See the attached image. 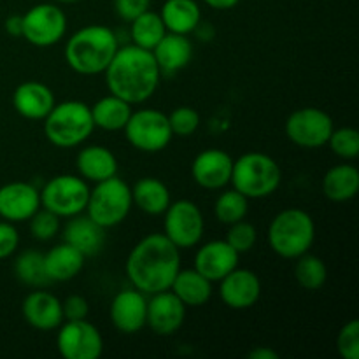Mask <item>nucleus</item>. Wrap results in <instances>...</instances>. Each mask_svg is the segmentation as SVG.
Listing matches in <instances>:
<instances>
[{
	"instance_id": "ddd939ff",
	"label": "nucleus",
	"mask_w": 359,
	"mask_h": 359,
	"mask_svg": "<svg viewBox=\"0 0 359 359\" xmlns=\"http://www.w3.org/2000/svg\"><path fill=\"white\" fill-rule=\"evenodd\" d=\"M56 330V349L63 359H98L104 353L102 333L88 319L63 321Z\"/></svg>"
},
{
	"instance_id": "a878e982",
	"label": "nucleus",
	"mask_w": 359,
	"mask_h": 359,
	"mask_svg": "<svg viewBox=\"0 0 359 359\" xmlns=\"http://www.w3.org/2000/svg\"><path fill=\"white\" fill-rule=\"evenodd\" d=\"M170 291L186 305V309H198L212 297V283L195 269H181L172 280Z\"/></svg>"
},
{
	"instance_id": "37998d69",
	"label": "nucleus",
	"mask_w": 359,
	"mask_h": 359,
	"mask_svg": "<svg viewBox=\"0 0 359 359\" xmlns=\"http://www.w3.org/2000/svg\"><path fill=\"white\" fill-rule=\"evenodd\" d=\"M4 28H6L7 34L11 37H21L23 35V18L14 14V16H9L4 23Z\"/></svg>"
},
{
	"instance_id": "f8f14e48",
	"label": "nucleus",
	"mask_w": 359,
	"mask_h": 359,
	"mask_svg": "<svg viewBox=\"0 0 359 359\" xmlns=\"http://www.w3.org/2000/svg\"><path fill=\"white\" fill-rule=\"evenodd\" d=\"M333 128L335 125L332 116L318 107L297 109L287 116L284 125L287 139L304 149H318L326 146Z\"/></svg>"
},
{
	"instance_id": "7ed1b4c3",
	"label": "nucleus",
	"mask_w": 359,
	"mask_h": 359,
	"mask_svg": "<svg viewBox=\"0 0 359 359\" xmlns=\"http://www.w3.org/2000/svg\"><path fill=\"white\" fill-rule=\"evenodd\" d=\"M119 49L118 35L104 25H88L74 32L65 44V62L79 76L104 74Z\"/></svg>"
},
{
	"instance_id": "a18cd8bd",
	"label": "nucleus",
	"mask_w": 359,
	"mask_h": 359,
	"mask_svg": "<svg viewBox=\"0 0 359 359\" xmlns=\"http://www.w3.org/2000/svg\"><path fill=\"white\" fill-rule=\"evenodd\" d=\"M209 7L217 11H226V9H233L241 0H203Z\"/></svg>"
},
{
	"instance_id": "4be33fe9",
	"label": "nucleus",
	"mask_w": 359,
	"mask_h": 359,
	"mask_svg": "<svg viewBox=\"0 0 359 359\" xmlns=\"http://www.w3.org/2000/svg\"><path fill=\"white\" fill-rule=\"evenodd\" d=\"M63 242L76 248L84 256H95L105 244V228L95 223L86 212L69 217L62 231Z\"/></svg>"
},
{
	"instance_id": "c756f323",
	"label": "nucleus",
	"mask_w": 359,
	"mask_h": 359,
	"mask_svg": "<svg viewBox=\"0 0 359 359\" xmlns=\"http://www.w3.org/2000/svg\"><path fill=\"white\" fill-rule=\"evenodd\" d=\"M359 191V172L354 165L340 163L323 177V193L332 202H349Z\"/></svg>"
},
{
	"instance_id": "7c9ffc66",
	"label": "nucleus",
	"mask_w": 359,
	"mask_h": 359,
	"mask_svg": "<svg viewBox=\"0 0 359 359\" xmlns=\"http://www.w3.org/2000/svg\"><path fill=\"white\" fill-rule=\"evenodd\" d=\"M165 34H167V28L161 21L160 13H153L151 9L130 21V37H132V44L137 48L153 51L154 46L161 41Z\"/></svg>"
},
{
	"instance_id": "20e7f679",
	"label": "nucleus",
	"mask_w": 359,
	"mask_h": 359,
	"mask_svg": "<svg viewBox=\"0 0 359 359\" xmlns=\"http://www.w3.org/2000/svg\"><path fill=\"white\" fill-rule=\"evenodd\" d=\"M266 241L277 256L297 259L314 245L316 223L304 209H284L270 221Z\"/></svg>"
},
{
	"instance_id": "39448f33",
	"label": "nucleus",
	"mask_w": 359,
	"mask_h": 359,
	"mask_svg": "<svg viewBox=\"0 0 359 359\" xmlns=\"http://www.w3.org/2000/svg\"><path fill=\"white\" fill-rule=\"evenodd\" d=\"M44 135L53 146L70 149L86 142L93 133L95 125L90 105L79 100L55 104L44 119Z\"/></svg>"
},
{
	"instance_id": "aec40b11",
	"label": "nucleus",
	"mask_w": 359,
	"mask_h": 359,
	"mask_svg": "<svg viewBox=\"0 0 359 359\" xmlns=\"http://www.w3.org/2000/svg\"><path fill=\"white\" fill-rule=\"evenodd\" d=\"M238 259L241 255L226 241H210L198 248L193 269L214 284L237 269Z\"/></svg>"
},
{
	"instance_id": "79ce46f5",
	"label": "nucleus",
	"mask_w": 359,
	"mask_h": 359,
	"mask_svg": "<svg viewBox=\"0 0 359 359\" xmlns=\"http://www.w3.org/2000/svg\"><path fill=\"white\" fill-rule=\"evenodd\" d=\"M149 6L151 0H114L116 14L128 23L146 11H149Z\"/></svg>"
},
{
	"instance_id": "5701e85b",
	"label": "nucleus",
	"mask_w": 359,
	"mask_h": 359,
	"mask_svg": "<svg viewBox=\"0 0 359 359\" xmlns=\"http://www.w3.org/2000/svg\"><path fill=\"white\" fill-rule=\"evenodd\" d=\"M76 168L77 175H81L84 181L97 184V182L118 175L119 165L118 158L109 147L93 144V146L83 147L77 153Z\"/></svg>"
},
{
	"instance_id": "cd10ccee",
	"label": "nucleus",
	"mask_w": 359,
	"mask_h": 359,
	"mask_svg": "<svg viewBox=\"0 0 359 359\" xmlns=\"http://www.w3.org/2000/svg\"><path fill=\"white\" fill-rule=\"evenodd\" d=\"M133 205L149 216H161L170 205L172 196L167 184L158 177H142L132 186Z\"/></svg>"
},
{
	"instance_id": "f3484780",
	"label": "nucleus",
	"mask_w": 359,
	"mask_h": 359,
	"mask_svg": "<svg viewBox=\"0 0 359 359\" xmlns=\"http://www.w3.org/2000/svg\"><path fill=\"white\" fill-rule=\"evenodd\" d=\"M221 302L233 311H248L262 298V280L252 270L233 269L219 280Z\"/></svg>"
},
{
	"instance_id": "9b49d317",
	"label": "nucleus",
	"mask_w": 359,
	"mask_h": 359,
	"mask_svg": "<svg viewBox=\"0 0 359 359\" xmlns=\"http://www.w3.org/2000/svg\"><path fill=\"white\" fill-rule=\"evenodd\" d=\"M23 35L21 37L35 48H49L65 37L67 14L58 4L42 2L32 6L23 14Z\"/></svg>"
},
{
	"instance_id": "423d86ee",
	"label": "nucleus",
	"mask_w": 359,
	"mask_h": 359,
	"mask_svg": "<svg viewBox=\"0 0 359 359\" xmlns=\"http://www.w3.org/2000/svg\"><path fill=\"white\" fill-rule=\"evenodd\" d=\"M283 172L272 156L258 151H251L237 160L231 168V188L241 191L249 200L266 198L279 189Z\"/></svg>"
},
{
	"instance_id": "0eeeda50",
	"label": "nucleus",
	"mask_w": 359,
	"mask_h": 359,
	"mask_svg": "<svg viewBox=\"0 0 359 359\" xmlns=\"http://www.w3.org/2000/svg\"><path fill=\"white\" fill-rule=\"evenodd\" d=\"M132 207V186L114 175V177L97 182L93 188H90V196H88L84 212L95 223L109 230V228L121 224L128 217Z\"/></svg>"
},
{
	"instance_id": "393cba45",
	"label": "nucleus",
	"mask_w": 359,
	"mask_h": 359,
	"mask_svg": "<svg viewBox=\"0 0 359 359\" xmlns=\"http://www.w3.org/2000/svg\"><path fill=\"white\" fill-rule=\"evenodd\" d=\"M86 256L67 242L56 244L44 252V269L51 283H67L76 279L83 270Z\"/></svg>"
},
{
	"instance_id": "a19ab883",
	"label": "nucleus",
	"mask_w": 359,
	"mask_h": 359,
	"mask_svg": "<svg viewBox=\"0 0 359 359\" xmlns=\"http://www.w3.org/2000/svg\"><path fill=\"white\" fill-rule=\"evenodd\" d=\"M63 321H79V319H88L90 314V305L88 300L81 294H70L62 302Z\"/></svg>"
},
{
	"instance_id": "e433bc0d",
	"label": "nucleus",
	"mask_w": 359,
	"mask_h": 359,
	"mask_svg": "<svg viewBox=\"0 0 359 359\" xmlns=\"http://www.w3.org/2000/svg\"><path fill=\"white\" fill-rule=\"evenodd\" d=\"M28 223H30L32 237L39 242H49L62 230L60 217L49 210L42 209V207L28 219Z\"/></svg>"
},
{
	"instance_id": "dca6fc26",
	"label": "nucleus",
	"mask_w": 359,
	"mask_h": 359,
	"mask_svg": "<svg viewBox=\"0 0 359 359\" xmlns=\"http://www.w3.org/2000/svg\"><path fill=\"white\" fill-rule=\"evenodd\" d=\"M41 209V191L30 182L14 181L0 186V219L23 223Z\"/></svg>"
},
{
	"instance_id": "6e6552de",
	"label": "nucleus",
	"mask_w": 359,
	"mask_h": 359,
	"mask_svg": "<svg viewBox=\"0 0 359 359\" xmlns=\"http://www.w3.org/2000/svg\"><path fill=\"white\" fill-rule=\"evenodd\" d=\"M90 196V182L81 175L60 174L49 179L41 189V207L60 219L83 214Z\"/></svg>"
},
{
	"instance_id": "2f4dec72",
	"label": "nucleus",
	"mask_w": 359,
	"mask_h": 359,
	"mask_svg": "<svg viewBox=\"0 0 359 359\" xmlns=\"http://www.w3.org/2000/svg\"><path fill=\"white\" fill-rule=\"evenodd\" d=\"M14 276L28 287H46L51 284L44 269V252L27 249L14 259Z\"/></svg>"
},
{
	"instance_id": "49530a36",
	"label": "nucleus",
	"mask_w": 359,
	"mask_h": 359,
	"mask_svg": "<svg viewBox=\"0 0 359 359\" xmlns=\"http://www.w3.org/2000/svg\"><path fill=\"white\" fill-rule=\"evenodd\" d=\"M51 2H55V4H76V2H79V0H51Z\"/></svg>"
},
{
	"instance_id": "f257e3e1",
	"label": "nucleus",
	"mask_w": 359,
	"mask_h": 359,
	"mask_svg": "<svg viewBox=\"0 0 359 359\" xmlns=\"http://www.w3.org/2000/svg\"><path fill=\"white\" fill-rule=\"evenodd\" d=\"M181 270V249L163 233H149L130 251L125 272L130 284L144 294L170 290L172 280Z\"/></svg>"
},
{
	"instance_id": "2eb2a0df",
	"label": "nucleus",
	"mask_w": 359,
	"mask_h": 359,
	"mask_svg": "<svg viewBox=\"0 0 359 359\" xmlns=\"http://www.w3.org/2000/svg\"><path fill=\"white\" fill-rule=\"evenodd\" d=\"M111 323L123 335H135L146 328L147 316V294L130 287L123 290L112 298L109 309Z\"/></svg>"
},
{
	"instance_id": "4c0bfd02",
	"label": "nucleus",
	"mask_w": 359,
	"mask_h": 359,
	"mask_svg": "<svg viewBox=\"0 0 359 359\" xmlns=\"http://www.w3.org/2000/svg\"><path fill=\"white\" fill-rule=\"evenodd\" d=\"M168 116V125H170L172 135L174 137H191L200 126V114L193 107L181 105L174 109Z\"/></svg>"
},
{
	"instance_id": "f03ea898",
	"label": "nucleus",
	"mask_w": 359,
	"mask_h": 359,
	"mask_svg": "<svg viewBox=\"0 0 359 359\" xmlns=\"http://www.w3.org/2000/svg\"><path fill=\"white\" fill-rule=\"evenodd\" d=\"M104 76L109 93L130 105H139L149 100L158 90L161 70L153 53L128 44L119 46Z\"/></svg>"
},
{
	"instance_id": "6ab92c4d",
	"label": "nucleus",
	"mask_w": 359,
	"mask_h": 359,
	"mask_svg": "<svg viewBox=\"0 0 359 359\" xmlns=\"http://www.w3.org/2000/svg\"><path fill=\"white\" fill-rule=\"evenodd\" d=\"M21 314L32 328L39 332H51L63 323L62 300L42 287H35L25 297Z\"/></svg>"
},
{
	"instance_id": "c03bdc74",
	"label": "nucleus",
	"mask_w": 359,
	"mask_h": 359,
	"mask_svg": "<svg viewBox=\"0 0 359 359\" xmlns=\"http://www.w3.org/2000/svg\"><path fill=\"white\" fill-rule=\"evenodd\" d=\"M248 356L251 359H279V353L276 349H272V347L258 346L252 351H249Z\"/></svg>"
},
{
	"instance_id": "72a5a7b5",
	"label": "nucleus",
	"mask_w": 359,
	"mask_h": 359,
	"mask_svg": "<svg viewBox=\"0 0 359 359\" xmlns=\"http://www.w3.org/2000/svg\"><path fill=\"white\" fill-rule=\"evenodd\" d=\"M248 212L249 198L233 188L221 193L216 198V202H214V216H216L219 223L226 224V226L237 223V221L245 219Z\"/></svg>"
},
{
	"instance_id": "9d476101",
	"label": "nucleus",
	"mask_w": 359,
	"mask_h": 359,
	"mask_svg": "<svg viewBox=\"0 0 359 359\" xmlns=\"http://www.w3.org/2000/svg\"><path fill=\"white\" fill-rule=\"evenodd\" d=\"M163 235L177 249H191L202 242L205 231V219L191 200H175L170 202L163 214Z\"/></svg>"
},
{
	"instance_id": "bb28decb",
	"label": "nucleus",
	"mask_w": 359,
	"mask_h": 359,
	"mask_svg": "<svg viewBox=\"0 0 359 359\" xmlns=\"http://www.w3.org/2000/svg\"><path fill=\"white\" fill-rule=\"evenodd\" d=\"M167 32L189 35L202 23V11L195 0H167L160 11Z\"/></svg>"
},
{
	"instance_id": "ea45409f",
	"label": "nucleus",
	"mask_w": 359,
	"mask_h": 359,
	"mask_svg": "<svg viewBox=\"0 0 359 359\" xmlns=\"http://www.w3.org/2000/svg\"><path fill=\"white\" fill-rule=\"evenodd\" d=\"M20 245V233H18L14 223L0 221V262L11 258L18 251Z\"/></svg>"
},
{
	"instance_id": "58836bf2",
	"label": "nucleus",
	"mask_w": 359,
	"mask_h": 359,
	"mask_svg": "<svg viewBox=\"0 0 359 359\" xmlns=\"http://www.w3.org/2000/svg\"><path fill=\"white\" fill-rule=\"evenodd\" d=\"M337 351L342 359H359V321L351 319L337 335Z\"/></svg>"
},
{
	"instance_id": "c85d7f7f",
	"label": "nucleus",
	"mask_w": 359,
	"mask_h": 359,
	"mask_svg": "<svg viewBox=\"0 0 359 359\" xmlns=\"http://www.w3.org/2000/svg\"><path fill=\"white\" fill-rule=\"evenodd\" d=\"M90 109L95 128L105 130V132H121L132 116L133 105L109 93L98 98L93 105H90Z\"/></svg>"
},
{
	"instance_id": "473e14b6",
	"label": "nucleus",
	"mask_w": 359,
	"mask_h": 359,
	"mask_svg": "<svg viewBox=\"0 0 359 359\" xmlns=\"http://www.w3.org/2000/svg\"><path fill=\"white\" fill-rule=\"evenodd\" d=\"M294 279L298 286L307 291H318L325 286L328 279V269L319 256L311 255V251L294 259Z\"/></svg>"
},
{
	"instance_id": "1a4fd4ad",
	"label": "nucleus",
	"mask_w": 359,
	"mask_h": 359,
	"mask_svg": "<svg viewBox=\"0 0 359 359\" xmlns=\"http://www.w3.org/2000/svg\"><path fill=\"white\" fill-rule=\"evenodd\" d=\"M126 140L140 153H160L170 144L172 130L168 125V116L158 109H137L126 121Z\"/></svg>"
},
{
	"instance_id": "c9c22d12",
	"label": "nucleus",
	"mask_w": 359,
	"mask_h": 359,
	"mask_svg": "<svg viewBox=\"0 0 359 359\" xmlns=\"http://www.w3.org/2000/svg\"><path fill=\"white\" fill-rule=\"evenodd\" d=\"M224 241H226L238 255H244V252L251 251L256 245V242H258V230H256L255 224H251L249 221H237V223L228 226V233Z\"/></svg>"
},
{
	"instance_id": "f704fd0d",
	"label": "nucleus",
	"mask_w": 359,
	"mask_h": 359,
	"mask_svg": "<svg viewBox=\"0 0 359 359\" xmlns=\"http://www.w3.org/2000/svg\"><path fill=\"white\" fill-rule=\"evenodd\" d=\"M330 149L342 160H356L359 156V133L356 128L342 126V128H333L330 135L328 144Z\"/></svg>"
},
{
	"instance_id": "b1692460",
	"label": "nucleus",
	"mask_w": 359,
	"mask_h": 359,
	"mask_svg": "<svg viewBox=\"0 0 359 359\" xmlns=\"http://www.w3.org/2000/svg\"><path fill=\"white\" fill-rule=\"evenodd\" d=\"M151 53L161 74H174L189 65L193 58V42L188 35L167 32Z\"/></svg>"
},
{
	"instance_id": "4468645a",
	"label": "nucleus",
	"mask_w": 359,
	"mask_h": 359,
	"mask_svg": "<svg viewBox=\"0 0 359 359\" xmlns=\"http://www.w3.org/2000/svg\"><path fill=\"white\" fill-rule=\"evenodd\" d=\"M186 318V305L170 290L147 297L146 326L154 335L170 337L181 330Z\"/></svg>"
},
{
	"instance_id": "412c9836",
	"label": "nucleus",
	"mask_w": 359,
	"mask_h": 359,
	"mask_svg": "<svg viewBox=\"0 0 359 359\" xmlns=\"http://www.w3.org/2000/svg\"><path fill=\"white\" fill-rule=\"evenodd\" d=\"M56 98L51 88L39 81H25L13 93V107L21 118L42 121L55 107Z\"/></svg>"
},
{
	"instance_id": "a211bd4d",
	"label": "nucleus",
	"mask_w": 359,
	"mask_h": 359,
	"mask_svg": "<svg viewBox=\"0 0 359 359\" xmlns=\"http://www.w3.org/2000/svg\"><path fill=\"white\" fill-rule=\"evenodd\" d=\"M231 168H233V158L223 149H205L195 156L191 163V177L200 188L223 189L230 184Z\"/></svg>"
}]
</instances>
